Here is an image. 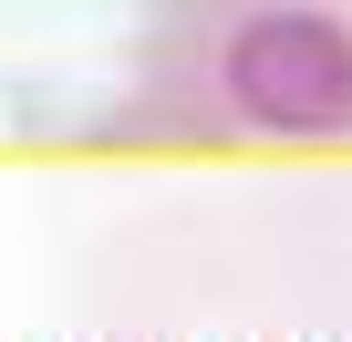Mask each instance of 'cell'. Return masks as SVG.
Segmentation results:
<instances>
[{"mask_svg":"<svg viewBox=\"0 0 352 342\" xmlns=\"http://www.w3.org/2000/svg\"><path fill=\"white\" fill-rule=\"evenodd\" d=\"M228 104L280 135L352 125V32L331 11H259L228 42Z\"/></svg>","mask_w":352,"mask_h":342,"instance_id":"6da1fadb","label":"cell"}]
</instances>
